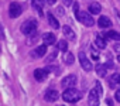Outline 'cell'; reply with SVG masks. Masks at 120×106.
<instances>
[{"instance_id": "19", "label": "cell", "mask_w": 120, "mask_h": 106, "mask_svg": "<svg viewBox=\"0 0 120 106\" xmlns=\"http://www.w3.org/2000/svg\"><path fill=\"white\" fill-rule=\"evenodd\" d=\"M95 45H96L99 49H105V48L107 47V42H106V40H105V38H102L100 35H98V37H96V40H95Z\"/></svg>"}, {"instance_id": "21", "label": "cell", "mask_w": 120, "mask_h": 106, "mask_svg": "<svg viewBox=\"0 0 120 106\" xmlns=\"http://www.w3.org/2000/svg\"><path fill=\"white\" fill-rule=\"evenodd\" d=\"M64 61H65V64L67 65H72L74 64V54H71V52H67V55H65V58H64Z\"/></svg>"}, {"instance_id": "8", "label": "cell", "mask_w": 120, "mask_h": 106, "mask_svg": "<svg viewBox=\"0 0 120 106\" xmlns=\"http://www.w3.org/2000/svg\"><path fill=\"white\" fill-rule=\"evenodd\" d=\"M58 98H59V95H58V91H55V89H48L44 95V99L47 102H55V100H58Z\"/></svg>"}, {"instance_id": "12", "label": "cell", "mask_w": 120, "mask_h": 106, "mask_svg": "<svg viewBox=\"0 0 120 106\" xmlns=\"http://www.w3.org/2000/svg\"><path fill=\"white\" fill-rule=\"evenodd\" d=\"M62 31H64V35H65L68 40H71V41H75V38H76V34H75V31H74V30H72L69 26H64Z\"/></svg>"}, {"instance_id": "20", "label": "cell", "mask_w": 120, "mask_h": 106, "mask_svg": "<svg viewBox=\"0 0 120 106\" xmlns=\"http://www.w3.org/2000/svg\"><path fill=\"white\" fill-rule=\"evenodd\" d=\"M58 49L62 51V52H67L68 51V42L65 40H59L58 41Z\"/></svg>"}, {"instance_id": "35", "label": "cell", "mask_w": 120, "mask_h": 106, "mask_svg": "<svg viewBox=\"0 0 120 106\" xmlns=\"http://www.w3.org/2000/svg\"><path fill=\"white\" fill-rule=\"evenodd\" d=\"M117 61H119V62H120V54H119V57H117Z\"/></svg>"}, {"instance_id": "10", "label": "cell", "mask_w": 120, "mask_h": 106, "mask_svg": "<svg viewBox=\"0 0 120 106\" xmlns=\"http://www.w3.org/2000/svg\"><path fill=\"white\" fill-rule=\"evenodd\" d=\"M47 75H48L47 69H41V68H38V69H35V71H34V78H35V81H38V82L45 81Z\"/></svg>"}, {"instance_id": "15", "label": "cell", "mask_w": 120, "mask_h": 106, "mask_svg": "<svg viewBox=\"0 0 120 106\" xmlns=\"http://www.w3.org/2000/svg\"><path fill=\"white\" fill-rule=\"evenodd\" d=\"M47 19H48V23H49V26L52 27V28H59V23H58V20H56V17L52 14V13H47Z\"/></svg>"}, {"instance_id": "27", "label": "cell", "mask_w": 120, "mask_h": 106, "mask_svg": "<svg viewBox=\"0 0 120 106\" xmlns=\"http://www.w3.org/2000/svg\"><path fill=\"white\" fill-rule=\"evenodd\" d=\"M55 57H56V54H55V52H52V54H49V57H48L47 62H52V61L55 60Z\"/></svg>"}, {"instance_id": "24", "label": "cell", "mask_w": 120, "mask_h": 106, "mask_svg": "<svg viewBox=\"0 0 120 106\" xmlns=\"http://www.w3.org/2000/svg\"><path fill=\"white\" fill-rule=\"evenodd\" d=\"M95 89H96V92H98V95H99V96H102V95H103V86H102V83H100V82H96V88H95Z\"/></svg>"}, {"instance_id": "34", "label": "cell", "mask_w": 120, "mask_h": 106, "mask_svg": "<svg viewBox=\"0 0 120 106\" xmlns=\"http://www.w3.org/2000/svg\"><path fill=\"white\" fill-rule=\"evenodd\" d=\"M64 2H65V4H71V3H72V0H64Z\"/></svg>"}, {"instance_id": "5", "label": "cell", "mask_w": 120, "mask_h": 106, "mask_svg": "<svg viewBox=\"0 0 120 106\" xmlns=\"http://www.w3.org/2000/svg\"><path fill=\"white\" fill-rule=\"evenodd\" d=\"M21 13H23V7H21L20 3H17V2L10 3V6H9V16L11 19H17Z\"/></svg>"}, {"instance_id": "3", "label": "cell", "mask_w": 120, "mask_h": 106, "mask_svg": "<svg viewBox=\"0 0 120 106\" xmlns=\"http://www.w3.org/2000/svg\"><path fill=\"white\" fill-rule=\"evenodd\" d=\"M37 21L34 20V19H28V20H26L23 24H21V27H20V30H21V33L24 34V35H30V34H33L34 31H37Z\"/></svg>"}, {"instance_id": "11", "label": "cell", "mask_w": 120, "mask_h": 106, "mask_svg": "<svg viewBox=\"0 0 120 106\" xmlns=\"http://www.w3.org/2000/svg\"><path fill=\"white\" fill-rule=\"evenodd\" d=\"M88 100H89V103H90V105H93V106H98V105H99V95H98L96 89H92V91L89 92Z\"/></svg>"}, {"instance_id": "29", "label": "cell", "mask_w": 120, "mask_h": 106, "mask_svg": "<svg viewBox=\"0 0 120 106\" xmlns=\"http://www.w3.org/2000/svg\"><path fill=\"white\" fill-rule=\"evenodd\" d=\"M56 13H58V16H64V9L62 7H58L56 9Z\"/></svg>"}, {"instance_id": "6", "label": "cell", "mask_w": 120, "mask_h": 106, "mask_svg": "<svg viewBox=\"0 0 120 106\" xmlns=\"http://www.w3.org/2000/svg\"><path fill=\"white\" fill-rule=\"evenodd\" d=\"M45 52H47V45H45V44H42V45L35 47V48H33V49L30 51V57H31V58H34V60H40L41 57H44V55H45Z\"/></svg>"}, {"instance_id": "13", "label": "cell", "mask_w": 120, "mask_h": 106, "mask_svg": "<svg viewBox=\"0 0 120 106\" xmlns=\"http://www.w3.org/2000/svg\"><path fill=\"white\" fill-rule=\"evenodd\" d=\"M55 41H56V38H55V35H54L52 33H45V34L42 35V42H44L45 45H52Z\"/></svg>"}, {"instance_id": "22", "label": "cell", "mask_w": 120, "mask_h": 106, "mask_svg": "<svg viewBox=\"0 0 120 106\" xmlns=\"http://www.w3.org/2000/svg\"><path fill=\"white\" fill-rule=\"evenodd\" d=\"M37 40H38V35H37V34H35V31H34L33 34H30V35H28V38H27V44H28V45H33Z\"/></svg>"}, {"instance_id": "18", "label": "cell", "mask_w": 120, "mask_h": 106, "mask_svg": "<svg viewBox=\"0 0 120 106\" xmlns=\"http://www.w3.org/2000/svg\"><path fill=\"white\" fill-rule=\"evenodd\" d=\"M100 11H102V6H100L99 3H92V4H89V13H90V14H100Z\"/></svg>"}, {"instance_id": "17", "label": "cell", "mask_w": 120, "mask_h": 106, "mask_svg": "<svg viewBox=\"0 0 120 106\" xmlns=\"http://www.w3.org/2000/svg\"><path fill=\"white\" fill-rule=\"evenodd\" d=\"M95 71L99 76H105L107 74V65H103V64H98L95 67Z\"/></svg>"}, {"instance_id": "4", "label": "cell", "mask_w": 120, "mask_h": 106, "mask_svg": "<svg viewBox=\"0 0 120 106\" xmlns=\"http://www.w3.org/2000/svg\"><path fill=\"white\" fill-rule=\"evenodd\" d=\"M78 58H79V62H81V67L83 68V71L90 72V71H92V62H90V60L86 57V54H85L83 51H79Z\"/></svg>"}, {"instance_id": "7", "label": "cell", "mask_w": 120, "mask_h": 106, "mask_svg": "<svg viewBox=\"0 0 120 106\" xmlns=\"http://www.w3.org/2000/svg\"><path fill=\"white\" fill-rule=\"evenodd\" d=\"M76 82H78V78H76V75H74V74H71V75H68V76H65L62 81H61V85H62V88H72V86H75L76 85Z\"/></svg>"}, {"instance_id": "2", "label": "cell", "mask_w": 120, "mask_h": 106, "mask_svg": "<svg viewBox=\"0 0 120 106\" xmlns=\"http://www.w3.org/2000/svg\"><path fill=\"white\" fill-rule=\"evenodd\" d=\"M76 19L86 27H93L95 26V20H93V14H90L89 11H78L76 13Z\"/></svg>"}, {"instance_id": "33", "label": "cell", "mask_w": 120, "mask_h": 106, "mask_svg": "<svg viewBox=\"0 0 120 106\" xmlns=\"http://www.w3.org/2000/svg\"><path fill=\"white\" fill-rule=\"evenodd\" d=\"M74 11H75V14L79 11V7H78V4H76V3H75V6H74Z\"/></svg>"}, {"instance_id": "25", "label": "cell", "mask_w": 120, "mask_h": 106, "mask_svg": "<svg viewBox=\"0 0 120 106\" xmlns=\"http://www.w3.org/2000/svg\"><path fill=\"white\" fill-rule=\"evenodd\" d=\"M90 55H92L93 60H99V54H98V51L95 48H90Z\"/></svg>"}, {"instance_id": "30", "label": "cell", "mask_w": 120, "mask_h": 106, "mask_svg": "<svg viewBox=\"0 0 120 106\" xmlns=\"http://www.w3.org/2000/svg\"><path fill=\"white\" fill-rule=\"evenodd\" d=\"M113 49H114L116 52H120V44H114V47H113Z\"/></svg>"}, {"instance_id": "28", "label": "cell", "mask_w": 120, "mask_h": 106, "mask_svg": "<svg viewBox=\"0 0 120 106\" xmlns=\"http://www.w3.org/2000/svg\"><path fill=\"white\" fill-rule=\"evenodd\" d=\"M114 98H116V100H117V102H120V89H117V91H116Z\"/></svg>"}, {"instance_id": "9", "label": "cell", "mask_w": 120, "mask_h": 106, "mask_svg": "<svg viewBox=\"0 0 120 106\" xmlns=\"http://www.w3.org/2000/svg\"><path fill=\"white\" fill-rule=\"evenodd\" d=\"M98 26H99L100 28H110V27H112V21H110L109 17H106V16H100L99 20H98Z\"/></svg>"}, {"instance_id": "14", "label": "cell", "mask_w": 120, "mask_h": 106, "mask_svg": "<svg viewBox=\"0 0 120 106\" xmlns=\"http://www.w3.org/2000/svg\"><path fill=\"white\" fill-rule=\"evenodd\" d=\"M31 3H33V7L40 13V16H42V7L45 4V0H31Z\"/></svg>"}, {"instance_id": "31", "label": "cell", "mask_w": 120, "mask_h": 106, "mask_svg": "<svg viewBox=\"0 0 120 106\" xmlns=\"http://www.w3.org/2000/svg\"><path fill=\"white\" fill-rule=\"evenodd\" d=\"M45 3H47V4H51V6H52V4H55V3H56V0H45Z\"/></svg>"}, {"instance_id": "1", "label": "cell", "mask_w": 120, "mask_h": 106, "mask_svg": "<svg viewBox=\"0 0 120 106\" xmlns=\"http://www.w3.org/2000/svg\"><path fill=\"white\" fill-rule=\"evenodd\" d=\"M81 98H82L81 91L75 89L74 86H72V88H67V89L64 91V93H62V99H64L67 103H76L78 100H81Z\"/></svg>"}, {"instance_id": "32", "label": "cell", "mask_w": 120, "mask_h": 106, "mask_svg": "<svg viewBox=\"0 0 120 106\" xmlns=\"http://www.w3.org/2000/svg\"><path fill=\"white\" fill-rule=\"evenodd\" d=\"M114 14H116V17L119 19V21H120V11L117 10V9H114Z\"/></svg>"}, {"instance_id": "16", "label": "cell", "mask_w": 120, "mask_h": 106, "mask_svg": "<svg viewBox=\"0 0 120 106\" xmlns=\"http://www.w3.org/2000/svg\"><path fill=\"white\" fill-rule=\"evenodd\" d=\"M105 38L107 40H113V41H120V33L119 31H114V30H110L105 34Z\"/></svg>"}, {"instance_id": "23", "label": "cell", "mask_w": 120, "mask_h": 106, "mask_svg": "<svg viewBox=\"0 0 120 106\" xmlns=\"http://www.w3.org/2000/svg\"><path fill=\"white\" fill-rule=\"evenodd\" d=\"M110 82H112V83H113V82H114V83H120V74H117V72L113 74V75L110 76Z\"/></svg>"}, {"instance_id": "26", "label": "cell", "mask_w": 120, "mask_h": 106, "mask_svg": "<svg viewBox=\"0 0 120 106\" xmlns=\"http://www.w3.org/2000/svg\"><path fill=\"white\" fill-rule=\"evenodd\" d=\"M6 35H4V30H3V26L0 24V40H4Z\"/></svg>"}]
</instances>
